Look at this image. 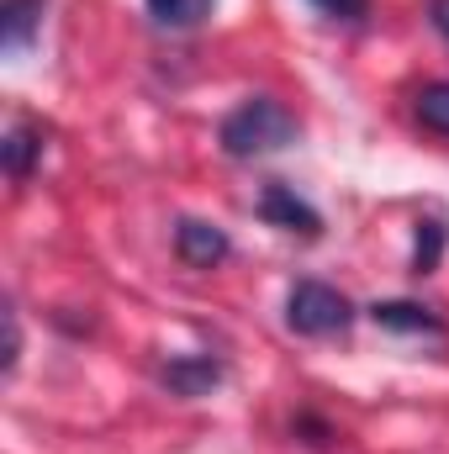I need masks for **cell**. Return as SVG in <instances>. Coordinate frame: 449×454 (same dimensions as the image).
<instances>
[{"instance_id": "1", "label": "cell", "mask_w": 449, "mask_h": 454, "mask_svg": "<svg viewBox=\"0 0 449 454\" xmlns=\"http://www.w3.org/2000/svg\"><path fill=\"white\" fill-rule=\"evenodd\" d=\"M302 137V116L291 112L286 101L275 96H248L223 116L217 127V143H223L227 159H264V153H280Z\"/></svg>"}, {"instance_id": "2", "label": "cell", "mask_w": 449, "mask_h": 454, "mask_svg": "<svg viewBox=\"0 0 449 454\" xmlns=\"http://www.w3.org/2000/svg\"><path fill=\"white\" fill-rule=\"evenodd\" d=\"M286 328L296 339H338L354 328V301L328 280H296L286 296Z\"/></svg>"}, {"instance_id": "3", "label": "cell", "mask_w": 449, "mask_h": 454, "mask_svg": "<svg viewBox=\"0 0 449 454\" xmlns=\"http://www.w3.org/2000/svg\"><path fill=\"white\" fill-rule=\"evenodd\" d=\"M227 380V359L223 354H175L159 364V386L180 402H196V396H212Z\"/></svg>"}, {"instance_id": "4", "label": "cell", "mask_w": 449, "mask_h": 454, "mask_svg": "<svg viewBox=\"0 0 449 454\" xmlns=\"http://www.w3.org/2000/svg\"><path fill=\"white\" fill-rule=\"evenodd\" d=\"M259 217L270 227H280V232H296V238H323V217H318V207L312 201H302L296 196V185H286V180H264V191H259Z\"/></svg>"}, {"instance_id": "5", "label": "cell", "mask_w": 449, "mask_h": 454, "mask_svg": "<svg viewBox=\"0 0 449 454\" xmlns=\"http://www.w3.org/2000/svg\"><path fill=\"white\" fill-rule=\"evenodd\" d=\"M365 317L386 333H402V339H445L449 333L445 317L423 301H375V307H365Z\"/></svg>"}, {"instance_id": "6", "label": "cell", "mask_w": 449, "mask_h": 454, "mask_svg": "<svg viewBox=\"0 0 449 454\" xmlns=\"http://www.w3.org/2000/svg\"><path fill=\"white\" fill-rule=\"evenodd\" d=\"M175 254H180V264H191V270H212V264H223L227 254H232V243H227V232L217 223L180 217V223H175Z\"/></svg>"}, {"instance_id": "7", "label": "cell", "mask_w": 449, "mask_h": 454, "mask_svg": "<svg viewBox=\"0 0 449 454\" xmlns=\"http://www.w3.org/2000/svg\"><path fill=\"white\" fill-rule=\"evenodd\" d=\"M43 148H48V127H43V121H16V127L5 132V143H0L5 175H11V180H27V175L37 169Z\"/></svg>"}, {"instance_id": "8", "label": "cell", "mask_w": 449, "mask_h": 454, "mask_svg": "<svg viewBox=\"0 0 449 454\" xmlns=\"http://www.w3.org/2000/svg\"><path fill=\"white\" fill-rule=\"evenodd\" d=\"M43 11L48 0H0V48L16 59L32 48V37L43 32Z\"/></svg>"}, {"instance_id": "9", "label": "cell", "mask_w": 449, "mask_h": 454, "mask_svg": "<svg viewBox=\"0 0 449 454\" xmlns=\"http://www.w3.org/2000/svg\"><path fill=\"white\" fill-rule=\"evenodd\" d=\"M212 5H217V0H148V16H154L159 27L191 32V27H201V21L212 16Z\"/></svg>"}, {"instance_id": "10", "label": "cell", "mask_w": 449, "mask_h": 454, "mask_svg": "<svg viewBox=\"0 0 449 454\" xmlns=\"http://www.w3.org/2000/svg\"><path fill=\"white\" fill-rule=\"evenodd\" d=\"M418 121H423L429 132L449 137V80H434V85L418 90Z\"/></svg>"}, {"instance_id": "11", "label": "cell", "mask_w": 449, "mask_h": 454, "mask_svg": "<svg viewBox=\"0 0 449 454\" xmlns=\"http://www.w3.org/2000/svg\"><path fill=\"white\" fill-rule=\"evenodd\" d=\"M445 254V223H418V243H413V275H434Z\"/></svg>"}, {"instance_id": "12", "label": "cell", "mask_w": 449, "mask_h": 454, "mask_svg": "<svg viewBox=\"0 0 449 454\" xmlns=\"http://www.w3.org/2000/svg\"><path fill=\"white\" fill-rule=\"evenodd\" d=\"M323 16H334V21H359L365 11H370V0H312Z\"/></svg>"}, {"instance_id": "13", "label": "cell", "mask_w": 449, "mask_h": 454, "mask_svg": "<svg viewBox=\"0 0 449 454\" xmlns=\"http://www.w3.org/2000/svg\"><path fill=\"white\" fill-rule=\"evenodd\" d=\"M21 359V323H16V307H5V375L16 370Z\"/></svg>"}, {"instance_id": "14", "label": "cell", "mask_w": 449, "mask_h": 454, "mask_svg": "<svg viewBox=\"0 0 449 454\" xmlns=\"http://www.w3.org/2000/svg\"><path fill=\"white\" fill-rule=\"evenodd\" d=\"M429 21H434V32L449 43V0H429Z\"/></svg>"}]
</instances>
